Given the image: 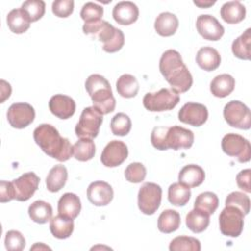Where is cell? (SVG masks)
<instances>
[{"label":"cell","instance_id":"48","mask_svg":"<svg viewBox=\"0 0 251 251\" xmlns=\"http://www.w3.org/2000/svg\"><path fill=\"white\" fill-rule=\"evenodd\" d=\"M193 3L196 5V6H198L199 8H209V7H211V6H213L215 3H216V1H209V0H195V1H193Z\"/></svg>","mask_w":251,"mask_h":251},{"label":"cell","instance_id":"34","mask_svg":"<svg viewBox=\"0 0 251 251\" xmlns=\"http://www.w3.org/2000/svg\"><path fill=\"white\" fill-rule=\"evenodd\" d=\"M251 28H247L240 36L233 40L231 50L233 55L241 60H249L251 57Z\"/></svg>","mask_w":251,"mask_h":251},{"label":"cell","instance_id":"20","mask_svg":"<svg viewBox=\"0 0 251 251\" xmlns=\"http://www.w3.org/2000/svg\"><path fill=\"white\" fill-rule=\"evenodd\" d=\"M81 210L79 197L71 192L64 193L58 201V213L69 219H75Z\"/></svg>","mask_w":251,"mask_h":251},{"label":"cell","instance_id":"43","mask_svg":"<svg viewBox=\"0 0 251 251\" xmlns=\"http://www.w3.org/2000/svg\"><path fill=\"white\" fill-rule=\"evenodd\" d=\"M25 246L24 235L18 230H9L5 235V247L9 251H21Z\"/></svg>","mask_w":251,"mask_h":251},{"label":"cell","instance_id":"22","mask_svg":"<svg viewBox=\"0 0 251 251\" xmlns=\"http://www.w3.org/2000/svg\"><path fill=\"white\" fill-rule=\"evenodd\" d=\"M196 63L202 70L211 72L219 68L221 64V56L215 48L205 46L198 50L196 54Z\"/></svg>","mask_w":251,"mask_h":251},{"label":"cell","instance_id":"45","mask_svg":"<svg viewBox=\"0 0 251 251\" xmlns=\"http://www.w3.org/2000/svg\"><path fill=\"white\" fill-rule=\"evenodd\" d=\"M250 176H251V170L245 169L239 172L236 176V183L240 189L243 191L250 193L251 192V185H250Z\"/></svg>","mask_w":251,"mask_h":251},{"label":"cell","instance_id":"16","mask_svg":"<svg viewBox=\"0 0 251 251\" xmlns=\"http://www.w3.org/2000/svg\"><path fill=\"white\" fill-rule=\"evenodd\" d=\"M196 28L199 34L207 40L217 41L225 33L224 26L211 15H200L196 20Z\"/></svg>","mask_w":251,"mask_h":251},{"label":"cell","instance_id":"5","mask_svg":"<svg viewBox=\"0 0 251 251\" xmlns=\"http://www.w3.org/2000/svg\"><path fill=\"white\" fill-rule=\"evenodd\" d=\"M85 89L89 94L93 107L102 115L112 113L116 107V99L113 95L109 81L101 75H90L85 81Z\"/></svg>","mask_w":251,"mask_h":251},{"label":"cell","instance_id":"17","mask_svg":"<svg viewBox=\"0 0 251 251\" xmlns=\"http://www.w3.org/2000/svg\"><path fill=\"white\" fill-rule=\"evenodd\" d=\"M86 194L89 202L98 207L108 205L114 197L112 186L108 182L102 180L91 182L87 187Z\"/></svg>","mask_w":251,"mask_h":251},{"label":"cell","instance_id":"18","mask_svg":"<svg viewBox=\"0 0 251 251\" xmlns=\"http://www.w3.org/2000/svg\"><path fill=\"white\" fill-rule=\"evenodd\" d=\"M49 110L59 119L66 120L75 114V102L70 96L64 94H55L49 100Z\"/></svg>","mask_w":251,"mask_h":251},{"label":"cell","instance_id":"15","mask_svg":"<svg viewBox=\"0 0 251 251\" xmlns=\"http://www.w3.org/2000/svg\"><path fill=\"white\" fill-rule=\"evenodd\" d=\"M208 119L207 107L200 103L188 102L185 103L178 112V120L181 123L200 126L206 123Z\"/></svg>","mask_w":251,"mask_h":251},{"label":"cell","instance_id":"2","mask_svg":"<svg viewBox=\"0 0 251 251\" xmlns=\"http://www.w3.org/2000/svg\"><path fill=\"white\" fill-rule=\"evenodd\" d=\"M35 143L48 156L59 162L68 161L73 155V145L68 138L62 137L55 126L41 124L33 131Z\"/></svg>","mask_w":251,"mask_h":251},{"label":"cell","instance_id":"31","mask_svg":"<svg viewBox=\"0 0 251 251\" xmlns=\"http://www.w3.org/2000/svg\"><path fill=\"white\" fill-rule=\"evenodd\" d=\"M53 209L43 200H36L28 207L29 218L37 224H45L51 220Z\"/></svg>","mask_w":251,"mask_h":251},{"label":"cell","instance_id":"14","mask_svg":"<svg viewBox=\"0 0 251 251\" xmlns=\"http://www.w3.org/2000/svg\"><path fill=\"white\" fill-rule=\"evenodd\" d=\"M39 181V177L33 172L25 173L20 177L14 179L12 183L15 192V199L17 201H27L37 190Z\"/></svg>","mask_w":251,"mask_h":251},{"label":"cell","instance_id":"8","mask_svg":"<svg viewBox=\"0 0 251 251\" xmlns=\"http://www.w3.org/2000/svg\"><path fill=\"white\" fill-rule=\"evenodd\" d=\"M244 214L234 206H226L219 216L221 232L229 237H237L241 234L244 226Z\"/></svg>","mask_w":251,"mask_h":251},{"label":"cell","instance_id":"26","mask_svg":"<svg viewBox=\"0 0 251 251\" xmlns=\"http://www.w3.org/2000/svg\"><path fill=\"white\" fill-rule=\"evenodd\" d=\"M220 14L226 23L238 24L244 20L246 9L239 1H230L222 6Z\"/></svg>","mask_w":251,"mask_h":251},{"label":"cell","instance_id":"9","mask_svg":"<svg viewBox=\"0 0 251 251\" xmlns=\"http://www.w3.org/2000/svg\"><path fill=\"white\" fill-rule=\"evenodd\" d=\"M223 151L239 163H246L251 158L250 142L243 136L236 133H227L222 139Z\"/></svg>","mask_w":251,"mask_h":251},{"label":"cell","instance_id":"13","mask_svg":"<svg viewBox=\"0 0 251 251\" xmlns=\"http://www.w3.org/2000/svg\"><path fill=\"white\" fill-rule=\"evenodd\" d=\"M128 155V149L121 140L110 141L102 151L100 160L105 167L114 168L123 164Z\"/></svg>","mask_w":251,"mask_h":251},{"label":"cell","instance_id":"44","mask_svg":"<svg viewBox=\"0 0 251 251\" xmlns=\"http://www.w3.org/2000/svg\"><path fill=\"white\" fill-rule=\"evenodd\" d=\"M73 0H56L52 3V12L59 18H67L74 12Z\"/></svg>","mask_w":251,"mask_h":251},{"label":"cell","instance_id":"25","mask_svg":"<svg viewBox=\"0 0 251 251\" xmlns=\"http://www.w3.org/2000/svg\"><path fill=\"white\" fill-rule=\"evenodd\" d=\"M49 227L54 237L65 239L70 237L74 231V220L58 214L57 216L51 218Z\"/></svg>","mask_w":251,"mask_h":251},{"label":"cell","instance_id":"39","mask_svg":"<svg viewBox=\"0 0 251 251\" xmlns=\"http://www.w3.org/2000/svg\"><path fill=\"white\" fill-rule=\"evenodd\" d=\"M21 9L25 13L30 23H33L43 17L45 3L42 0H27L23 3Z\"/></svg>","mask_w":251,"mask_h":251},{"label":"cell","instance_id":"49","mask_svg":"<svg viewBox=\"0 0 251 251\" xmlns=\"http://www.w3.org/2000/svg\"><path fill=\"white\" fill-rule=\"evenodd\" d=\"M35 249H51V248L44 245L43 243H35L32 247H30V250H35Z\"/></svg>","mask_w":251,"mask_h":251},{"label":"cell","instance_id":"46","mask_svg":"<svg viewBox=\"0 0 251 251\" xmlns=\"http://www.w3.org/2000/svg\"><path fill=\"white\" fill-rule=\"evenodd\" d=\"M15 199V192L12 181L1 180L0 182V201L2 203Z\"/></svg>","mask_w":251,"mask_h":251},{"label":"cell","instance_id":"24","mask_svg":"<svg viewBox=\"0 0 251 251\" xmlns=\"http://www.w3.org/2000/svg\"><path fill=\"white\" fill-rule=\"evenodd\" d=\"M234 86V78L228 74H222L213 78L210 83V90L214 96L224 98L233 91Z\"/></svg>","mask_w":251,"mask_h":251},{"label":"cell","instance_id":"30","mask_svg":"<svg viewBox=\"0 0 251 251\" xmlns=\"http://www.w3.org/2000/svg\"><path fill=\"white\" fill-rule=\"evenodd\" d=\"M180 226V216L178 212L167 209L158 218V229L163 233H172Z\"/></svg>","mask_w":251,"mask_h":251},{"label":"cell","instance_id":"38","mask_svg":"<svg viewBox=\"0 0 251 251\" xmlns=\"http://www.w3.org/2000/svg\"><path fill=\"white\" fill-rule=\"evenodd\" d=\"M110 126L115 135L125 136L131 129V121L126 114L118 113L112 118Z\"/></svg>","mask_w":251,"mask_h":251},{"label":"cell","instance_id":"11","mask_svg":"<svg viewBox=\"0 0 251 251\" xmlns=\"http://www.w3.org/2000/svg\"><path fill=\"white\" fill-rule=\"evenodd\" d=\"M162 188L154 182H145L139 188L137 203L139 210L145 215H153L160 207Z\"/></svg>","mask_w":251,"mask_h":251},{"label":"cell","instance_id":"4","mask_svg":"<svg viewBox=\"0 0 251 251\" xmlns=\"http://www.w3.org/2000/svg\"><path fill=\"white\" fill-rule=\"evenodd\" d=\"M82 30L86 35L97 37V39L103 43L102 48L107 53L118 52L125 44L124 32L107 21L98 20L84 23Z\"/></svg>","mask_w":251,"mask_h":251},{"label":"cell","instance_id":"6","mask_svg":"<svg viewBox=\"0 0 251 251\" xmlns=\"http://www.w3.org/2000/svg\"><path fill=\"white\" fill-rule=\"evenodd\" d=\"M143 106L150 112H163L174 109L179 102V94L172 88H162L148 92L143 97Z\"/></svg>","mask_w":251,"mask_h":251},{"label":"cell","instance_id":"21","mask_svg":"<svg viewBox=\"0 0 251 251\" xmlns=\"http://www.w3.org/2000/svg\"><path fill=\"white\" fill-rule=\"evenodd\" d=\"M205 179L204 170L195 164L184 166L178 174V182L188 187L199 186Z\"/></svg>","mask_w":251,"mask_h":251},{"label":"cell","instance_id":"37","mask_svg":"<svg viewBox=\"0 0 251 251\" xmlns=\"http://www.w3.org/2000/svg\"><path fill=\"white\" fill-rule=\"evenodd\" d=\"M171 251H200L201 250V243L198 239L191 237V236H177L174 238L169 246Z\"/></svg>","mask_w":251,"mask_h":251},{"label":"cell","instance_id":"36","mask_svg":"<svg viewBox=\"0 0 251 251\" xmlns=\"http://www.w3.org/2000/svg\"><path fill=\"white\" fill-rule=\"evenodd\" d=\"M219 206L218 196L211 191H205L200 193L194 202V208L205 211L209 215L214 214Z\"/></svg>","mask_w":251,"mask_h":251},{"label":"cell","instance_id":"41","mask_svg":"<svg viewBox=\"0 0 251 251\" xmlns=\"http://www.w3.org/2000/svg\"><path fill=\"white\" fill-rule=\"evenodd\" d=\"M145 176H146V168L144 167V165L138 162L130 163L125 171L126 179L132 183H139L143 181Z\"/></svg>","mask_w":251,"mask_h":251},{"label":"cell","instance_id":"32","mask_svg":"<svg viewBox=\"0 0 251 251\" xmlns=\"http://www.w3.org/2000/svg\"><path fill=\"white\" fill-rule=\"evenodd\" d=\"M116 87L118 93L125 98H132L136 96L139 90V83L135 76L129 74L122 75L117 82Z\"/></svg>","mask_w":251,"mask_h":251},{"label":"cell","instance_id":"7","mask_svg":"<svg viewBox=\"0 0 251 251\" xmlns=\"http://www.w3.org/2000/svg\"><path fill=\"white\" fill-rule=\"evenodd\" d=\"M103 122V115L93 106L82 110L75 131L79 138H95Z\"/></svg>","mask_w":251,"mask_h":251},{"label":"cell","instance_id":"3","mask_svg":"<svg viewBox=\"0 0 251 251\" xmlns=\"http://www.w3.org/2000/svg\"><path fill=\"white\" fill-rule=\"evenodd\" d=\"M193 141V132L178 126H155L151 132V143L158 150L188 149Z\"/></svg>","mask_w":251,"mask_h":251},{"label":"cell","instance_id":"23","mask_svg":"<svg viewBox=\"0 0 251 251\" xmlns=\"http://www.w3.org/2000/svg\"><path fill=\"white\" fill-rule=\"evenodd\" d=\"M154 27L159 35L172 36L178 27V19L173 13L163 12L156 18Z\"/></svg>","mask_w":251,"mask_h":251},{"label":"cell","instance_id":"12","mask_svg":"<svg viewBox=\"0 0 251 251\" xmlns=\"http://www.w3.org/2000/svg\"><path fill=\"white\" fill-rule=\"evenodd\" d=\"M35 118V111L28 103H14L7 112V120L15 128H25L30 125Z\"/></svg>","mask_w":251,"mask_h":251},{"label":"cell","instance_id":"29","mask_svg":"<svg viewBox=\"0 0 251 251\" xmlns=\"http://www.w3.org/2000/svg\"><path fill=\"white\" fill-rule=\"evenodd\" d=\"M7 25L14 33L25 32L30 26V21L22 9H13L7 16Z\"/></svg>","mask_w":251,"mask_h":251},{"label":"cell","instance_id":"10","mask_svg":"<svg viewBox=\"0 0 251 251\" xmlns=\"http://www.w3.org/2000/svg\"><path fill=\"white\" fill-rule=\"evenodd\" d=\"M224 118L232 127L249 129L251 126V113L249 108L238 100H232L224 108Z\"/></svg>","mask_w":251,"mask_h":251},{"label":"cell","instance_id":"47","mask_svg":"<svg viewBox=\"0 0 251 251\" xmlns=\"http://www.w3.org/2000/svg\"><path fill=\"white\" fill-rule=\"evenodd\" d=\"M12 87L9 82L5 81L4 79H1V103H4L6 99H8L11 95Z\"/></svg>","mask_w":251,"mask_h":251},{"label":"cell","instance_id":"40","mask_svg":"<svg viewBox=\"0 0 251 251\" xmlns=\"http://www.w3.org/2000/svg\"><path fill=\"white\" fill-rule=\"evenodd\" d=\"M226 206H234L242 211L244 215H247L250 211V199L243 192L233 191L229 193L225 202Z\"/></svg>","mask_w":251,"mask_h":251},{"label":"cell","instance_id":"1","mask_svg":"<svg viewBox=\"0 0 251 251\" xmlns=\"http://www.w3.org/2000/svg\"><path fill=\"white\" fill-rule=\"evenodd\" d=\"M159 70L172 89L177 93L186 92L193 83L192 75L184 65L180 54L174 49H169L162 54Z\"/></svg>","mask_w":251,"mask_h":251},{"label":"cell","instance_id":"33","mask_svg":"<svg viewBox=\"0 0 251 251\" xmlns=\"http://www.w3.org/2000/svg\"><path fill=\"white\" fill-rule=\"evenodd\" d=\"M191 196L190 187L183 185L180 182H175L169 186L168 199L174 206H184L187 204Z\"/></svg>","mask_w":251,"mask_h":251},{"label":"cell","instance_id":"28","mask_svg":"<svg viewBox=\"0 0 251 251\" xmlns=\"http://www.w3.org/2000/svg\"><path fill=\"white\" fill-rule=\"evenodd\" d=\"M68 179V171L64 165H55L46 177V187L50 192L61 190Z\"/></svg>","mask_w":251,"mask_h":251},{"label":"cell","instance_id":"27","mask_svg":"<svg viewBox=\"0 0 251 251\" xmlns=\"http://www.w3.org/2000/svg\"><path fill=\"white\" fill-rule=\"evenodd\" d=\"M186 226L194 233L204 231L210 224V215L205 211L194 208L185 217Z\"/></svg>","mask_w":251,"mask_h":251},{"label":"cell","instance_id":"42","mask_svg":"<svg viewBox=\"0 0 251 251\" xmlns=\"http://www.w3.org/2000/svg\"><path fill=\"white\" fill-rule=\"evenodd\" d=\"M104 10L101 6L93 2L85 3L80 11V17L84 23H90L101 20Z\"/></svg>","mask_w":251,"mask_h":251},{"label":"cell","instance_id":"35","mask_svg":"<svg viewBox=\"0 0 251 251\" xmlns=\"http://www.w3.org/2000/svg\"><path fill=\"white\" fill-rule=\"evenodd\" d=\"M74 157L80 161L86 162L91 160L95 155V144L90 138H80L73 145Z\"/></svg>","mask_w":251,"mask_h":251},{"label":"cell","instance_id":"19","mask_svg":"<svg viewBox=\"0 0 251 251\" xmlns=\"http://www.w3.org/2000/svg\"><path fill=\"white\" fill-rule=\"evenodd\" d=\"M114 20L123 25H129L136 22L139 16L137 6L130 1H122L115 5L112 12Z\"/></svg>","mask_w":251,"mask_h":251}]
</instances>
